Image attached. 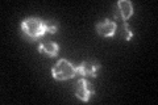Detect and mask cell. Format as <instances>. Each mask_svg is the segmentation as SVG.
<instances>
[{
  "label": "cell",
  "mask_w": 158,
  "mask_h": 105,
  "mask_svg": "<svg viewBox=\"0 0 158 105\" xmlns=\"http://www.w3.org/2000/svg\"><path fill=\"white\" fill-rule=\"evenodd\" d=\"M21 29L29 39H37L46 33L45 21L38 17H28L21 22Z\"/></svg>",
  "instance_id": "obj_1"
},
{
  "label": "cell",
  "mask_w": 158,
  "mask_h": 105,
  "mask_svg": "<svg viewBox=\"0 0 158 105\" xmlns=\"http://www.w3.org/2000/svg\"><path fill=\"white\" fill-rule=\"evenodd\" d=\"M77 74H78L77 67L73 66V64L69 61H66V59H61V61H58L52 68L53 78L56 79V80H59V82L73 79Z\"/></svg>",
  "instance_id": "obj_2"
},
{
  "label": "cell",
  "mask_w": 158,
  "mask_h": 105,
  "mask_svg": "<svg viewBox=\"0 0 158 105\" xmlns=\"http://www.w3.org/2000/svg\"><path fill=\"white\" fill-rule=\"evenodd\" d=\"M133 14V4L129 0H118L115 8V18L116 21H127Z\"/></svg>",
  "instance_id": "obj_3"
},
{
  "label": "cell",
  "mask_w": 158,
  "mask_h": 105,
  "mask_svg": "<svg viewBox=\"0 0 158 105\" xmlns=\"http://www.w3.org/2000/svg\"><path fill=\"white\" fill-rule=\"evenodd\" d=\"M92 95H94V88L91 87V84L88 83L86 79H81V80L78 82V86H77L75 96L79 100H82L83 103H87Z\"/></svg>",
  "instance_id": "obj_4"
},
{
  "label": "cell",
  "mask_w": 158,
  "mask_h": 105,
  "mask_svg": "<svg viewBox=\"0 0 158 105\" xmlns=\"http://www.w3.org/2000/svg\"><path fill=\"white\" fill-rule=\"evenodd\" d=\"M99 68H100V63L85 61V62L81 63V66L77 67V71L79 75H83V76L96 78V72H98Z\"/></svg>",
  "instance_id": "obj_5"
},
{
  "label": "cell",
  "mask_w": 158,
  "mask_h": 105,
  "mask_svg": "<svg viewBox=\"0 0 158 105\" xmlns=\"http://www.w3.org/2000/svg\"><path fill=\"white\" fill-rule=\"evenodd\" d=\"M116 28H117L116 22L113 21V20H110V18H106L104 21L99 22L96 25L98 33L100 34V36H103V37H112V36H115Z\"/></svg>",
  "instance_id": "obj_6"
},
{
  "label": "cell",
  "mask_w": 158,
  "mask_h": 105,
  "mask_svg": "<svg viewBox=\"0 0 158 105\" xmlns=\"http://www.w3.org/2000/svg\"><path fill=\"white\" fill-rule=\"evenodd\" d=\"M38 51L48 57H56L59 51V46L53 41H45L38 45Z\"/></svg>",
  "instance_id": "obj_7"
},
{
  "label": "cell",
  "mask_w": 158,
  "mask_h": 105,
  "mask_svg": "<svg viewBox=\"0 0 158 105\" xmlns=\"http://www.w3.org/2000/svg\"><path fill=\"white\" fill-rule=\"evenodd\" d=\"M121 37L125 39V41H131L133 38V32H132V28L129 26V24L127 21H123L121 25Z\"/></svg>",
  "instance_id": "obj_8"
},
{
  "label": "cell",
  "mask_w": 158,
  "mask_h": 105,
  "mask_svg": "<svg viewBox=\"0 0 158 105\" xmlns=\"http://www.w3.org/2000/svg\"><path fill=\"white\" fill-rule=\"evenodd\" d=\"M46 25V32L48 33H56L58 30V24L53 20H49V21H45Z\"/></svg>",
  "instance_id": "obj_9"
}]
</instances>
